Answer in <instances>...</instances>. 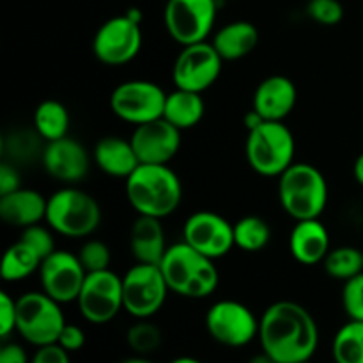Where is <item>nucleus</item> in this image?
Instances as JSON below:
<instances>
[{"mask_svg":"<svg viewBox=\"0 0 363 363\" xmlns=\"http://www.w3.org/2000/svg\"><path fill=\"white\" fill-rule=\"evenodd\" d=\"M261 351L277 363L312 360L319 347V328L314 315L291 300L269 305L259 318Z\"/></svg>","mask_w":363,"mask_h":363,"instance_id":"f257e3e1","label":"nucleus"},{"mask_svg":"<svg viewBox=\"0 0 363 363\" xmlns=\"http://www.w3.org/2000/svg\"><path fill=\"white\" fill-rule=\"evenodd\" d=\"M126 199L137 215L167 218L183 201V183L169 165H145L126 179Z\"/></svg>","mask_w":363,"mask_h":363,"instance_id":"f03ea898","label":"nucleus"},{"mask_svg":"<svg viewBox=\"0 0 363 363\" xmlns=\"http://www.w3.org/2000/svg\"><path fill=\"white\" fill-rule=\"evenodd\" d=\"M158 266L170 293L177 296L204 300L215 293L220 284L215 261L199 254L184 241L170 245Z\"/></svg>","mask_w":363,"mask_h":363,"instance_id":"7ed1b4c3","label":"nucleus"},{"mask_svg":"<svg viewBox=\"0 0 363 363\" xmlns=\"http://www.w3.org/2000/svg\"><path fill=\"white\" fill-rule=\"evenodd\" d=\"M279 179V201L293 220L319 218L328 206V181L318 167L294 162Z\"/></svg>","mask_w":363,"mask_h":363,"instance_id":"20e7f679","label":"nucleus"},{"mask_svg":"<svg viewBox=\"0 0 363 363\" xmlns=\"http://www.w3.org/2000/svg\"><path fill=\"white\" fill-rule=\"evenodd\" d=\"M45 222L64 238H87L101 223V206L91 194L69 184L48 197Z\"/></svg>","mask_w":363,"mask_h":363,"instance_id":"39448f33","label":"nucleus"},{"mask_svg":"<svg viewBox=\"0 0 363 363\" xmlns=\"http://www.w3.org/2000/svg\"><path fill=\"white\" fill-rule=\"evenodd\" d=\"M296 140L280 121H264L248 131L245 155L250 169L262 177H280L294 163Z\"/></svg>","mask_w":363,"mask_h":363,"instance_id":"423d86ee","label":"nucleus"},{"mask_svg":"<svg viewBox=\"0 0 363 363\" xmlns=\"http://www.w3.org/2000/svg\"><path fill=\"white\" fill-rule=\"evenodd\" d=\"M66 326L59 301L45 291H30L16 298V332L35 347L55 344Z\"/></svg>","mask_w":363,"mask_h":363,"instance_id":"0eeeda50","label":"nucleus"},{"mask_svg":"<svg viewBox=\"0 0 363 363\" xmlns=\"http://www.w3.org/2000/svg\"><path fill=\"white\" fill-rule=\"evenodd\" d=\"M218 0H167L163 9L165 30L177 45L208 41L216 23Z\"/></svg>","mask_w":363,"mask_h":363,"instance_id":"6e6552de","label":"nucleus"},{"mask_svg":"<svg viewBox=\"0 0 363 363\" xmlns=\"http://www.w3.org/2000/svg\"><path fill=\"white\" fill-rule=\"evenodd\" d=\"M169 293L160 266L137 262L123 277L124 311L135 319H151L158 314Z\"/></svg>","mask_w":363,"mask_h":363,"instance_id":"1a4fd4ad","label":"nucleus"},{"mask_svg":"<svg viewBox=\"0 0 363 363\" xmlns=\"http://www.w3.org/2000/svg\"><path fill=\"white\" fill-rule=\"evenodd\" d=\"M74 303L87 323L106 325L124 311L123 277L112 269L87 273Z\"/></svg>","mask_w":363,"mask_h":363,"instance_id":"9d476101","label":"nucleus"},{"mask_svg":"<svg viewBox=\"0 0 363 363\" xmlns=\"http://www.w3.org/2000/svg\"><path fill=\"white\" fill-rule=\"evenodd\" d=\"M167 92L151 80H128L110 94V110L121 121L133 126L163 117Z\"/></svg>","mask_w":363,"mask_h":363,"instance_id":"9b49d317","label":"nucleus"},{"mask_svg":"<svg viewBox=\"0 0 363 363\" xmlns=\"http://www.w3.org/2000/svg\"><path fill=\"white\" fill-rule=\"evenodd\" d=\"M206 330L215 342L225 347H245L257 339L259 318L245 303L220 300L209 307L204 319Z\"/></svg>","mask_w":363,"mask_h":363,"instance_id":"f8f14e48","label":"nucleus"},{"mask_svg":"<svg viewBox=\"0 0 363 363\" xmlns=\"http://www.w3.org/2000/svg\"><path fill=\"white\" fill-rule=\"evenodd\" d=\"M142 43L144 35L140 23L124 13L106 20L96 30L92 39V53L106 66H124L140 53Z\"/></svg>","mask_w":363,"mask_h":363,"instance_id":"ddd939ff","label":"nucleus"},{"mask_svg":"<svg viewBox=\"0 0 363 363\" xmlns=\"http://www.w3.org/2000/svg\"><path fill=\"white\" fill-rule=\"evenodd\" d=\"M222 66L223 59L211 41L183 46L172 67L174 85L202 94L218 80Z\"/></svg>","mask_w":363,"mask_h":363,"instance_id":"4468645a","label":"nucleus"},{"mask_svg":"<svg viewBox=\"0 0 363 363\" xmlns=\"http://www.w3.org/2000/svg\"><path fill=\"white\" fill-rule=\"evenodd\" d=\"M183 241L213 261L225 257L236 247L234 225L213 211H197L188 216L183 227Z\"/></svg>","mask_w":363,"mask_h":363,"instance_id":"2eb2a0df","label":"nucleus"},{"mask_svg":"<svg viewBox=\"0 0 363 363\" xmlns=\"http://www.w3.org/2000/svg\"><path fill=\"white\" fill-rule=\"evenodd\" d=\"M85 277L87 272L78 255L67 250H55L39 266L41 289L60 305L77 301Z\"/></svg>","mask_w":363,"mask_h":363,"instance_id":"dca6fc26","label":"nucleus"},{"mask_svg":"<svg viewBox=\"0 0 363 363\" xmlns=\"http://www.w3.org/2000/svg\"><path fill=\"white\" fill-rule=\"evenodd\" d=\"M130 140L140 163L169 165L181 149V130L160 117L151 123L135 126Z\"/></svg>","mask_w":363,"mask_h":363,"instance_id":"f3484780","label":"nucleus"},{"mask_svg":"<svg viewBox=\"0 0 363 363\" xmlns=\"http://www.w3.org/2000/svg\"><path fill=\"white\" fill-rule=\"evenodd\" d=\"M43 169L50 177L64 184L80 183L91 169L87 149L71 137L46 142L41 152Z\"/></svg>","mask_w":363,"mask_h":363,"instance_id":"a211bd4d","label":"nucleus"},{"mask_svg":"<svg viewBox=\"0 0 363 363\" xmlns=\"http://www.w3.org/2000/svg\"><path fill=\"white\" fill-rule=\"evenodd\" d=\"M298 103V89L291 78L272 74L255 87L252 108L257 110L264 121H284L291 116Z\"/></svg>","mask_w":363,"mask_h":363,"instance_id":"6ab92c4d","label":"nucleus"},{"mask_svg":"<svg viewBox=\"0 0 363 363\" xmlns=\"http://www.w3.org/2000/svg\"><path fill=\"white\" fill-rule=\"evenodd\" d=\"M330 250V233L321 220H300L294 223L289 236V252L294 261L303 266L323 264Z\"/></svg>","mask_w":363,"mask_h":363,"instance_id":"aec40b11","label":"nucleus"},{"mask_svg":"<svg viewBox=\"0 0 363 363\" xmlns=\"http://www.w3.org/2000/svg\"><path fill=\"white\" fill-rule=\"evenodd\" d=\"M46 208L48 199L32 188H20L0 197V218L16 229H27L41 223L46 218Z\"/></svg>","mask_w":363,"mask_h":363,"instance_id":"412c9836","label":"nucleus"},{"mask_svg":"<svg viewBox=\"0 0 363 363\" xmlns=\"http://www.w3.org/2000/svg\"><path fill=\"white\" fill-rule=\"evenodd\" d=\"M92 160L106 176L126 181L140 165L130 138L108 135L103 137L92 151Z\"/></svg>","mask_w":363,"mask_h":363,"instance_id":"4be33fe9","label":"nucleus"},{"mask_svg":"<svg viewBox=\"0 0 363 363\" xmlns=\"http://www.w3.org/2000/svg\"><path fill=\"white\" fill-rule=\"evenodd\" d=\"M130 248L137 262L158 266L169 248L162 220L138 215L130 229Z\"/></svg>","mask_w":363,"mask_h":363,"instance_id":"5701e85b","label":"nucleus"},{"mask_svg":"<svg viewBox=\"0 0 363 363\" xmlns=\"http://www.w3.org/2000/svg\"><path fill=\"white\" fill-rule=\"evenodd\" d=\"M211 43L223 59V62L225 60L233 62V60L245 59L257 48L259 30L252 21H230L215 32Z\"/></svg>","mask_w":363,"mask_h":363,"instance_id":"b1692460","label":"nucleus"},{"mask_svg":"<svg viewBox=\"0 0 363 363\" xmlns=\"http://www.w3.org/2000/svg\"><path fill=\"white\" fill-rule=\"evenodd\" d=\"M206 113V103L202 94L184 89H174L167 92L165 108H163V119L169 121L177 130H191L202 121Z\"/></svg>","mask_w":363,"mask_h":363,"instance_id":"393cba45","label":"nucleus"},{"mask_svg":"<svg viewBox=\"0 0 363 363\" xmlns=\"http://www.w3.org/2000/svg\"><path fill=\"white\" fill-rule=\"evenodd\" d=\"M71 117L69 110L57 99H45L34 110V130L45 142L67 137Z\"/></svg>","mask_w":363,"mask_h":363,"instance_id":"a878e982","label":"nucleus"},{"mask_svg":"<svg viewBox=\"0 0 363 363\" xmlns=\"http://www.w3.org/2000/svg\"><path fill=\"white\" fill-rule=\"evenodd\" d=\"M41 262L43 259L28 245L18 240L4 254L2 264H0V275L6 282H21L27 277H30L32 273L39 272Z\"/></svg>","mask_w":363,"mask_h":363,"instance_id":"bb28decb","label":"nucleus"},{"mask_svg":"<svg viewBox=\"0 0 363 363\" xmlns=\"http://www.w3.org/2000/svg\"><path fill=\"white\" fill-rule=\"evenodd\" d=\"M335 363H363V321H350L337 330L332 340Z\"/></svg>","mask_w":363,"mask_h":363,"instance_id":"cd10ccee","label":"nucleus"},{"mask_svg":"<svg viewBox=\"0 0 363 363\" xmlns=\"http://www.w3.org/2000/svg\"><path fill=\"white\" fill-rule=\"evenodd\" d=\"M272 240V229L261 216L248 215L234 223V245L245 252H261Z\"/></svg>","mask_w":363,"mask_h":363,"instance_id":"c85d7f7f","label":"nucleus"},{"mask_svg":"<svg viewBox=\"0 0 363 363\" xmlns=\"http://www.w3.org/2000/svg\"><path fill=\"white\" fill-rule=\"evenodd\" d=\"M323 268L332 279L347 282L363 272V250L354 247H337L328 252Z\"/></svg>","mask_w":363,"mask_h":363,"instance_id":"c756f323","label":"nucleus"},{"mask_svg":"<svg viewBox=\"0 0 363 363\" xmlns=\"http://www.w3.org/2000/svg\"><path fill=\"white\" fill-rule=\"evenodd\" d=\"M162 340V330L149 319H137V323H133L126 332L128 346L135 354H140V357H147L160 350Z\"/></svg>","mask_w":363,"mask_h":363,"instance_id":"7c9ffc66","label":"nucleus"},{"mask_svg":"<svg viewBox=\"0 0 363 363\" xmlns=\"http://www.w3.org/2000/svg\"><path fill=\"white\" fill-rule=\"evenodd\" d=\"M78 259H80L82 266L87 273L103 272V269H110V262H112V254L106 243L99 240H89L85 241L78 252Z\"/></svg>","mask_w":363,"mask_h":363,"instance_id":"2f4dec72","label":"nucleus"},{"mask_svg":"<svg viewBox=\"0 0 363 363\" xmlns=\"http://www.w3.org/2000/svg\"><path fill=\"white\" fill-rule=\"evenodd\" d=\"M20 240L25 245H28L43 261L57 250L53 230L50 227L41 225V223H35V225L27 227V229H21Z\"/></svg>","mask_w":363,"mask_h":363,"instance_id":"473e14b6","label":"nucleus"},{"mask_svg":"<svg viewBox=\"0 0 363 363\" xmlns=\"http://www.w3.org/2000/svg\"><path fill=\"white\" fill-rule=\"evenodd\" d=\"M307 14L315 23L333 27L342 21L344 6L340 4V0H308Z\"/></svg>","mask_w":363,"mask_h":363,"instance_id":"72a5a7b5","label":"nucleus"},{"mask_svg":"<svg viewBox=\"0 0 363 363\" xmlns=\"http://www.w3.org/2000/svg\"><path fill=\"white\" fill-rule=\"evenodd\" d=\"M342 307L347 318L353 321H363V272L344 282Z\"/></svg>","mask_w":363,"mask_h":363,"instance_id":"f704fd0d","label":"nucleus"},{"mask_svg":"<svg viewBox=\"0 0 363 363\" xmlns=\"http://www.w3.org/2000/svg\"><path fill=\"white\" fill-rule=\"evenodd\" d=\"M16 332V300L9 293H0V337L4 340Z\"/></svg>","mask_w":363,"mask_h":363,"instance_id":"c9c22d12","label":"nucleus"},{"mask_svg":"<svg viewBox=\"0 0 363 363\" xmlns=\"http://www.w3.org/2000/svg\"><path fill=\"white\" fill-rule=\"evenodd\" d=\"M60 347L67 351V353H74V351H80L85 346V332L77 325H67L60 332L59 340H57Z\"/></svg>","mask_w":363,"mask_h":363,"instance_id":"e433bc0d","label":"nucleus"},{"mask_svg":"<svg viewBox=\"0 0 363 363\" xmlns=\"http://www.w3.org/2000/svg\"><path fill=\"white\" fill-rule=\"evenodd\" d=\"M21 188V177L14 163L2 162L0 163V197Z\"/></svg>","mask_w":363,"mask_h":363,"instance_id":"4c0bfd02","label":"nucleus"},{"mask_svg":"<svg viewBox=\"0 0 363 363\" xmlns=\"http://www.w3.org/2000/svg\"><path fill=\"white\" fill-rule=\"evenodd\" d=\"M30 363H71V360L69 353L55 342L38 347Z\"/></svg>","mask_w":363,"mask_h":363,"instance_id":"58836bf2","label":"nucleus"},{"mask_svg":"<svg viewBox=\"0 0 363 363\" xmlns=\"http://www.w3.org/2000/svg\"><path fill=\"white\" fill-rule=\"evenodd\" d=\"M0 363H28L27 351L20 344H6L0 350Z\"/></svg>","mask_w":363,"mask_h":363,"instance_id":"ea45409f","label":"nucleus"},{"mask_svg":"<svg viewBox=\"0 0 363 363\" xmlns=\"http://www.w3.org/2000/svg\"><path fill=\"white\" fill-rule=\"evenodd\" d=\"M243 123H245V126H247V130L252 131V130H255V128H257L259 124L264 123V119H262V116L257 112V110L252 108V110H248L247 113H245Z\"/></svg>","mask_w":363,"mask_h":363,"instance_id":"a19ab883","label":"nucleus"},{"mask_svg":"<svg viewBox=\"0 0 363 363\" xmlns=\"http://www.w3.org/2000/svg\"><path fill=\"white\" fill-rule=\"evenodd\" d=\"M353 176L357 179V183L363 186V152L358 155V158L354 160V165H353Z\"/></svg>","mask_w":363,"mask_h":363,"instance_id":"79ce46f5","label":"nucleus"},{"mask_svg":"<svg viewBox=\"0 0 363 363\" xmlns=\"http://www.w3.org/2000/svg\"><path fill=\"white\" fill-rule=\"evenodd\" d=\"M248 363H277L275 360H273L272 357H268V354L264 353V351H261L259 354H254V357L248 360Z\"/></svg>","mask_w":363,"mask_h":363,"instance_id":"37998d69","label":"nucleus"},{"mask_svg":"<svg viewBox=\"0 0 363 363\" xmlns=\"http://www.w3.org/2000/svg\"><path fill=\"white\" fill-rule=\"evenodd\" d=\"M126 14L131 18V20L137 21V23H142V18H144V14H142V11L137 9V7H130V9L126 11Z\"/></svg>","mask_w":363,"mask_h":363,"instance_id":"c03bdc74","label":"nucleus"},{"mask_svg":"<svg viewBox=\"0 0 363 363\" xmlns=\"http://www.w3.org/2000/svg\"><path fill=\"white\" fill-rule=\"evenodd\" d=\"M121 363H155V362L149 360V358H145V357H140V354H137V357L126 358V360H123Z\"/></svg>","mask_w":363,"mask_h":363,"instance_id":"a18cd8bd","label":"nucleus"},{"mask_svg":"<svg viewBox=\"0 0 363 363\" xmlns=\"http://www.w3.org/2000/svg\"><path fill=\"white\" fill-rule=\"evenodd\" d=\"M169 363H202V362L197 360V358H194V357H179V358H174V360Z\"/></svg>","mask_w":363,"mask_h":363,"instance_id":"49530a36","label":"nucleus"},{"mask_svg":"<svg viewBox=\"0 0 363 363\" xmlns=\"http://www.w3.org/2000/svg\"><path fill=\"white\" fill-rule=\"evenodd\" d=\"M301 363H314L312 360H308V362H301Z\"/></svg>","mask_w":363,"mask_h":363,"instance_id":"de8ad7c7","label":"nucleus"}]
</instances>
